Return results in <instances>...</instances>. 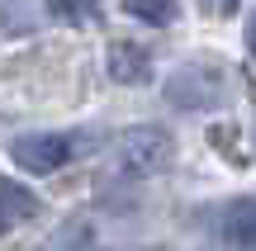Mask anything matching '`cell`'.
<instances>
[{
  "label": "cell",
  "instance_id": "1",
  "mask_svg": "<svg viewBox=\"0 0 256 251\" xmlns=\"http://www.w3.org/2000/svg\"><path fill=\"white\" fill-rule=\"evenodd\" d=\"M171 161H176V138L166 128H128L119 138V166H124V176L147 180V176H162Z\"/></svg>",
  "mask_w": 256,
  "mask_h": 251
},
{
  "label": "cell",
  "instance_id": "2",
  "mask_svg": "<svg viewBox=\"0 0 256 251\" xmlns=\"http://www.w3.org/2000/svg\"><path fill=\"white\" fill-rule=\"evenodd\" d=\"M162 90L176 109H218L223 104V76L214 66H176Z\"/></svg>",
  "mask_w": 256,
  "mask_h": 251
},
{
  "label": "cell",
  "instance_id": "3",
  "mask_svg": "<svg viewBox=\"0 0 256 251\" xmlns=\"http://www.w3.org/2000/svg\"><path fill=\"white\" fill-rule=\"evenodd\" d=\"M10 161L28 176H52L72 161V142L62 133H24V138L10 142Z\"/></svg>",
  "mask_w": 256,
  "mask_h": 251
},
{
  "label": "cell",
  "instance_id": "4",
  "mask_svg": "<svg viewBox=\"0 0 256 251\" xmlns=\"http://www.w3.org/2000/svg\"><path fill=\"white\" fill-rule=\"evenodd\" d=\"M218 233H223V247L228 251H256V195L223 209V228Z\"/></svg>",
  "mask_w": 256,
  "mask_h": 251
},
{
  "label": "cell",
  "instance_id": "5",
  "mask_svg": "<svg viewBox=\"0 0 256 251\" xmlns=\"http://www.w3.org/2000/svg\"><path fill=\"white\" fill-rule=\"evenodd\" d=\"M110 76L119 85H147L152 81V57L142 43H110Z\"/></svg>",
  "mask_w": 256,
  "mask_h": 251
},
{
  "label": "cell",
  "instance_id": "6",
  "mask_svg": "<svg viewBox=\"0 0 256 251\" xmlns=\"http://www.w3.org/2000/svg\"><path fill=\"white\" fill-rule=\"evenodd\" d=\"M38 214V195L34 190H24V185H0V237L10 233L14 223H24V218H34Z\"/></svg>",
  "mask_w": 256,
  "mask_h": 251
},
{
  "label": "cell",
  "instance_id": "7",
  "mask_svg": "<svg viewBox=\"0 0 256 251\" xmlns=\"http://www.w3.org/2000/svg\"><path fill=\"white\" fill-rule=\"evenodd\" d=\"M124 9L133 19H142V24L166 28V24H176V14H180V0H124Z\"/></svg>",
  "mask_w": 256,
  "mask_h": 251
},
{
  "label": "cell",
  "instance_id": "8",
  "mask_svg": "<svg viewBox=\"0 0 256 251\" xmlns=\"http://www.w3.org/2000/svg\"><path fill=\"white\" fill-rule=\"evenodd\" d=\"M100 5L104 0H48L52 19H62V24H95L100 19Z\"/></svg>",
  "mask_w": 256,
  "mask_h": 251
},
{
  "label": "cell",
  "instance_id": "9",
  "mask_svg": "<svg viewBox=\"0 0 256 251\" xmlns=\"http://www.w3.org/2000/svg\"><path fill=\"white\" fill-rule=\"evenodd\" d=\"M247 52L256 57V9H252V14H247Z\"/></svg>",
  "mask_w": 256,
  "mask_h": 251
}]
</instances>
